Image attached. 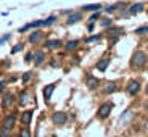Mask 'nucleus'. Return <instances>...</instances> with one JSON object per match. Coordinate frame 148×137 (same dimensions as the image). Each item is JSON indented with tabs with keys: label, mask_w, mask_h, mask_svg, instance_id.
Here are the masks:
<instances>
[{
	"label": "nucleus",
	"mask_w": 148,
	"mask_h": 137,
	"mask_svg": "<svg viewBox=\"0 0 148 137\" xmlns=\"http://www.w3.org/2000/svg\"><path fill=\"white\" fill-rule=\"evenodd\" d=\"M19 113H21V108H13L11 111H7L3 116H2V126L7 127L10 131H15L16 126H18V118H19Z\"/></svg>",
	"instance_id": "1"
},
{
	"label": "nucleus",
	"mask_w": 148,
	"mask_h": 137,
	"mask_svg": "<svg viewBox=\"0 0 148 137\" xmlns=\"http://www.w3.org/2000/svg\"><path fill=\"white\" fill-rule=\"evenodd\" d=\"M13 108H16V94L8 89L0 95V110L7 113V111H11Z\"/></svg>",
	"instance_id": "2"
},
{
	"label": "nucleus",
	"mask_w": 148,
	"mask_h": 137,
	"mask_svg": "<svg viewBox=\"0 0 148 137\" xmlns=\"http://www.w3.org/2000/svg\"><path fill=\"white\" fill-rule=\"evenodd\" d=\"M29 103H31V90L29 87H24L16 94V107L24 110V108H27Z\"/></svg>",
	"instance_id": "3"
},
{
	"label": "nucleus",
	"mask_w": 148,
	"mask_h": 137,
	"mask_svg": "<svg viewBox=\"0 0 148 137\" xmlns=\"http://www.w3.org/2000/svg\"><path fill=\"white\" fill-rule=\"evenodd\" d=\"M44 39H48V37L44 34V31L42 29H32L29 34H27V37H26V44L37 45V44H40Z\"/></svg>",
	"instance_id": "4"
},
{
	"label": "nucleus",
	"mask_w": 148,
	"mask_h": 137,
	"mask_svg": "<svg viewBox=\"0 0 148 137\" xmlns=\"http://www.w3.org/2000/svg\"><path fill=\"white\" fill-rule=\"evenodd\" d=\"M34 113H36V108H24V110H21V113H19V124L21 126H31V123H32L34 119Z\"/></svg>",
	"instance_id": "5"
},
{
	"label": "nucleus",
	"mask_w": 148,
	"mask_h": 137,
	"mask_svg": "<svg viewBox=\"0 0 148 137\" xmlns=\"http://www.w3.org/2000/svg\"><path fill=\"white\" fill-rule=\"evenodd\" d=\"M147 55H145L142 50H137V52L132 55V60H130V66L135 68V70H140V68H143L145 65H147Z\"/></svg>",
	"instance_id": "6"
},
{
	"label": "nucleus",
	"mask_w": 148,
	"mask_h": 137,
	"mask_svg": "<svg viewBox=\"0 0 148 137\" xmlns=\"http://www.w3.org/2000/svg\"><path fill=\"white\" fill-rule=\"evenodd\" d=\"M56 85H58V82H50V84L42 87V97H44V102L47 105H50V100H52V95H53V92H55Z\"/></svg>",
	"instance_id": "7"
},
{
	"label": "nucleus",
	"mask_w": 148,
	"mask_h": 137,
	"mask_svg": "<svg viewBox=\"0 0 148 137\" xmlns=\"http://www.w3.org/2000/svg\"><path fill=\"white\" fill-rule=\"evenodd\" d=\"M52 123H53V126H56V127L64 126L68 123V113L66 111H55L52 115Z\"/></svg>",
	"instance_id": "8"
},
{
	"label": "nucleus",
	"mask_w": 148,
	"mask_h": 137,
	"mask_svg": "<svg viewBox=\"0 0 148 137\" xmlns=\"http://www.w3.org/2000/svg\"><path fill=\"white\" fill-rule=\"evenodd\" d=\"M45 61H47V52H45V48H37V50H34V61H32L34 66L40 68Z\"/></svg>",
	"instance_id": "9"
},
{
	"label": "nucleus",
	"mask_w": 148,
	"mask_h": 137,
	"mask_svg": "<svg viewBox=\"0 0 148 137\" xmlns=\"http://www.w3.org/2000/svg\"><path fill=\"white\" fill-rule=\"evenodd\" d=\"M63 41L61 39H45L44 42V48L45 50H50V52H55V50H60L63 48Z\"/></svg>",
	"instance_id": "10"
},
{
	"label": "nucleus",
	"mask_w": 148,
	"mask_h": 137,
	"mask_svg": "<svg viewBox=\"0 0 148 137\" xmlns=\"http://www.w3.org/2000/svg\"><path fill=\"white\" fill-rule=\"evenodd\" d=\"M111 110H113V103L111 102H106V103L100 105V108L97 110V118L98 119H106L110 116Z\"/></svg>",
	"instance_id": "11"
},
{
	"label": "nucleus",
	"mask_w": 148,
	"mask_h": 137,
	"mask_svg": "<svg viewBox=\"0 0 148 137\" xmlns=\"http://www.w3.org/2000/svg\"><path fill=\"white\" fill-rule=\"evenodd\" d=\"M34 79H36V71H34V70L24 71V73L19 76V82L23 84V87H27V85H29Z\"/></svg>",
	"instance_id": "12"
},
{
	"label": "nucleus",
	"mask_w": 148,
	"mask_h": 137,
	"mask_svg": "<svg viewBox=\"0 0 148 137\" xmlns=\"http://www.w3.org/2000/svg\"><path fill=\"white\" fill-rule=\"evenodd\" d=\"M82 18H84V13H82V11H73L71 15H68L66 23H64V24H68V26H73V24H76V23L82 21Z\"/></svg>",
	"instance_id": "13"
},
{
	"label": "nucleus",
	"mask_w": 148,
	"mask_h": 137,
	"mask_svg": "<svg viewBox=\"0 0 148 137\" xmlns=\"http://www.w3.org/2000/svg\"><path fill=\"white\" fill-rule=\"evenodd\" d=\"M132 118H134V111L129 108V110H126V111L121 115V118H119V126H121V127H126L127 124L132 121Z\"/></svg>",
	"instance_id": "14"
},
{
	"label": "nucleus",
	"mask_w": 148,
	"mask_h": 137,
	"mask_svg": "<svg viewBox=\"0 0 148 137\" xmlns=\"http://www.w3.org/2000/svg\"><path fill=\"white\" fill-rule=\"evenodd\" d=\"M85 85H87L90 90H95L97 87L100 85V81H98L95 76H92L90 73H87V74H85Z\"/></svg>",
	"instance_id": "15"
},
{
	"label": "nucleus",
	"mask_w": 148,
	"mask_h": 137,
	"mask_svg": "<svg viewBox=\"0 0 148 137\" xmlns=\"http://www.w3.org/2000/svg\"><path fill=\"white\" fill-rule=\"evenodd\" d=\"M127 94L129 95H137L138 92H140V82L138 81H130L129 84H127Z\"/></svg>",
	"instance_id": "16"
},
{
	"label": "nucleus",
	"mask_w": 148,
	"mask_h": 137,
	"mask_svg": "<svg viewBox=\"0 0 148 137\" xmlns=\"http://www.w3.org/2000/svg\"><path fill=\"white\" fill-rule=\"evenodd\" d=\"M24 48H26V42H23V41L16 42V44H15V45H13V47L10 48V55H11V56L18 55V53L24 52Z\"/></svg>",
	"instance_id": "17"
},
{
	"label": "nucleus",
	"mask_w": 148,
	"mask_h": 137,
	"mask_svg": "<svg viewBox=\"0 0 148 137\" xmlns=\"http://www.w3.org/2000/svg\"><path fill=\"white\" fill-rule=\"evenodd\" d=\"M79 44H81V41H79V39H73V41H68L66 44L63 45L64 52H68V53L74 52V50H76V48L79 47Z\"/></svg>",
	"instance_id": "18"
},
{
	"label": "nucleus",
	"mask_w": 148,
	"mask_h": 137,
	"mask_svg": "<svg viewBox=\"0 0 148 137\" xmlns=\"http://www.w3.org/2000/svg\"><path fill=\"white\" fill-rule=\"evenodd\" d=\"M116 90H118V82H114V81L106 82V85L103 87V94H105V95H110V94L116 92Z\"/></svg>",
	"instance_id": "19"
},
{
	"label": "nucleus",
	"mask_w": 148,
	"mask_h": 137,
	"mask_svg": "<svg viewBox=\"0 0 148 137\" xmlns=\"http://www.w3.org/2000/svg\"><path fill=\"white\" fill-rule=\"evenodd\" d=\"M124 29L121 26H110L108 28V37H121V36H116V34H122Z\"/></svg>",
	"instance_id": "20"
},
{
	"label": "nucleus",
	"mask_w": 148,
	"mask_h": 137,
	"mask_svg": "<svg viewBox=\"0 0 148 137\" xmlns=\"http://www.w3.org/2000/svg\"><path fill=\"white\" fill-rule=\"evenodd\" d=\"M23 61H24L26 65H29V63H32V61H34V50H32V48H27V50H24Z\"/></svg>",
	"instance_id": "21"
},
{
	"label": "nucleus",
	"mask_w": 148,
	"mask_h": 137,
	"mask_svg": "<svg viewBox=\"0 0 148 137\" xmlns=\"http://www.w3.org/2000/svg\"><path fill=\"white\" fill-rule=\"evenodd\" d=\"M100 8H101L100 3H89V5H82L81 11H82V13H84V11H92V13H93V11H98Z\"/></svg>",
	"instance_id": "22"
},
{
	"label": "nucleus",
	"mask_w": 148,
	"mask_h": 137,
	"mask_svg": "<svg viewBox=\"0 0 148 137\" xmlns=\"http://www.w3.org/2000/svg\"><path fill=\"white\" fill-rule=\"evenodd\" d=\"M18 136H19V137H32V131H31V126H19Z\"/></svg>",
	"instance_id": "23"
},
{
	"label": "nucleus",
	"mask_w": 148,
	"mask_h": 137,
	"mask_svg": "<svg viewBox=\"0 0 148 137\" xmlns=\"http://www.w3.org/2000/svg\"><path fill=\"white\" fill-rule=\"evenodd\" d=\"M108 65H110V60H108V58H101V60H98V61H97L95 68L98 71H106Z\"/></svg>",
	"instance_id": "24"
},
{
	"label": "nucleus",
	"mask_w": 148,
	"mask_h": 137,
	"mask_svg": "<svg viewBox=\"0 0 148 137\" xmlns=\"http://www.w3.org/2000/svg\"><path fill=\"white\" fill-rule=\"evenodd\" d=\"M56 21H58V16H56V15H50V16H47V18L44 19V28H52Z\"/></svg>",
	"instance_id": "25"
},
{
	"label": "nucleus",
	"mask_w": 148,
	"mask_h": 137,
	"mask_svg": "<svg viewBox=\"0 0 148 137\" xmlns=\"http://www.w3.org/2000/svg\"><path fill=\"white\" fill-rule=\"evenodd\" d=\"M127 10L130 11V15H137V13H140L142 10H143V3H135V5H130Z\"/></svg>",
	"instance_id": "26"
},
{
	"label": "nucleus",
	"mask_w": 148,
	"mask_h": 137,
	"mask_svg": "<svg viewBox=\"0 0 148 137\" xmlns=\"http://www.w3.org/2000/svg\"><path fill=\"white\" fill-rule=\"evenodd\" d=\"M19 76H21V74H18V73H10V74H7L8 84H15V82H18V81H19Z\"/></svg>",
	"instance_id": "27"
},
{
	"label": "nucleus",
	"mask_w": 148,
	"mask_h": 137,
	"mask_svg": "<svg viewBox=\"0 0 148 137\" xmlns=\"http://www.w3.org/2000/svg\"><path fill=\"white\" fill-rule=\"evenodd\" d=\"M44 28V19H34V21H31V29H42Z\"/></svg>",
	"instance_id": "28"
},
{
	"label": "nucleus",
	"mask_w": 148,
	"mask_h": 137,
	"mask_svg": "<svg viewBox=\"0 0 148 137\" xmlns=\"http://www.w3.org/2000/svg\"><path fill=\"white\" fill-rule=\"evenodd\" d=\"M11 37H13V32H5L3 36L0 37V47H2V45H5L7 42H10Z\"/></svg>",
	"instance_id": "29"
},
{
	"label": "nucleus",
	"mask_w": 148,
	"mask_h": 137,
	"mask_svg": "<svg viewBox=\"0 0 148 137\" xmlns=\"http://www.w3.org/2000/svg\"><path fill=\"white\" fill-rule=\"evenodd\" d=\"M8 85H10V84H8V81H7V76L0 79V95H2L5 90H8Z\"/></svg>",
	"instance_id": "30"
},
{
	"label": "nucleus",
	"mask_w": 148,
	"mask_h": 137,
	"mask_svg": "<svg viewBox=\"0 0 148 137\" xmlns=\"http://www.w3.org/2000/svg\"><path fill=\"white\" fill-rule=\"evenodd\" d=\"M100 39H101V34H93L90 37H85L84 42L85 44H92V42H97V41H100Z\"/></svg>",
	"instance_id": "31"
},
{
	"label": "nucleus",
	"mask_w": 148,
	"mask_h": 137,
	"mask_svg": "<svg viewBox=\"0 0 148 137\" xmlns=\"http://www.w3.org/2000/svg\"><path fill=\"white\" fill-rule=\"evenodd\" d=\"M29 31H32L31 29V23H26V24H23V26L18 28V34H26Z\"/></svg>",
	"instance_id": "32"
},
{
	"label": "nucleus",
	"mask_w": 148,
	"mask_h": 137,
	"mask_svg": "<svg viewBox=\"0 0 148 137\" xmlns=\"http://www.w3.org/2000/svg\"><path fill=\"white\" fill-rule=\"evenodd\" d=\"M11 134H13V131L7 129V127H0V137H11Z\"/></svg>",
	"instance_id": "33"
},
{
	"label": "nucleus",
	"mask_w": 148,
	"mask_h": 137,
	"mask_svg": "<svg viewBox=\"0 0 148 137\" xmlns=\"http://www.w3.org/2000/svg\"><path fill=\"white\" fill-rule=\"evenodd\" d=\"M100 16H101L100 11H93L92 15L89 16V23H93V21H97V19H100Z\"/></svg>",
	"instance_id": "34"
},
{
	"label": "nucleus",
	"mask_w": 148,
	"mask_h": 137,
	"mask_svg": "<svg viewBox=\"0 0 148 137\" xmlns=\"http://www.w3.org/2000/svg\"><path fill=\"white\" fill-rule=\"evenodd\" d=\"M111 23H113V21H111V18H103V19L100 21V26H103V28H110V26H111Z\"/></svg>",
	"instance_id": "35"
},
{
	"label": "nucleus",
	"mask_w": 148,
	"mask_h": 137,
	"mask_svg": "<svg viewBox=\"0 0 148 137\" xmlns=\"http://www.w3.org/2000/svg\"><path fill=\"white\" fill-rule=\"evenodd\" d=\"M118 7H121V3H116V5H110V7H106V10H105V11H106V13H110V15H111V13H114V11H116V8H118Z\"/></svg>",
	"instance_id": "36"
},
{
	"label": "nucleus",
	"mask_w": 148,
	"mask_h": 137,
	"mask_svg": "<svg viewBox=\"0 0 148 137\" xmlns=\"http://www.w3.org/2000/svg\"><path fill=\"white\" fill-rule=\"evenodd\" d=\"M147 32H148V26H142V28H138V29L135 31L137 36H140V34H147Z\"/></svg>",
	"instance_id": "37"
},
{
	"label": "nucleus",
	"mask_w": 148,
	"mask_h": 137,
	"mask_svg": "<svg viewBox=\"0 0 148 137\" xmlns=\"http://www.w3.org/2000/svg\"><path fill=\"white\" fill-rule=\"evenodd\" d=\"M0 65H2L3 68H8L11 65V61H10V60H2V61H0Z\"/></svg>",
	"instance_id": "38"
},
{
	"label": "nucleus",
	"mask_w": 148,
	"mask_h": 137,
	"mask_svg": "<svg viewBox=\"0 0 148 137\" xmlns=\"http://www.w3.org/2000/svg\"><path fill=\"white\" fill-rule=\"evenodd\" d=\"M71 13H73L71 8H69V10H61V11H60V15H71Z\"/></svg>",
	"instance_id": "39"
},
{
	"label": "nucleus",
	"mask_w": 148,
	"mask_h": 137,
	"mask_svg": "<svg viewBox=\"0 0 148 137\" xmlns=\"http://www.w3.org/2000/svg\"><path fill=\"white\" fill-rule=\"evenodd\" d=\"M87 31H90V32H92V31H93V23H90L89 26H87Z\"/></svg>",
	"instance_id": "40"
},
{
	"label": "nucleus",
	"mask_w": 148,
	"mask_h": 137,
	"mask_svg": "<svg viewBox=\"0 0 148 137\" xmlns=\"http://www.w3.org/2000/svg\"><path fill=\"white\" fill-rule=\"evenodd\" d=\"M5 76H7V74H5V71H0V79L5 78Z\"/></svg>",
	"instance_id": "41"
},
{
	"label": "nucleus",
	"mask_w": 148,
	"mask_h": 137,
	"mask_svg": "<svg viewBox=\"0 0 148 137\" xmlns=\"http://www.w3.org/2000/svg\"><path fill=\"white\" fill-rule=\"evenodd\" d=\"M11 137H19V136H18V132H15V131H13V134H11Z\"/></svg>",
	"instance_id": "42"
},
{
	"label": "nucleus",
	"mask_w": 148,
	"mask_h": 137,
	"mask_svg": "<svg viewBox=\"0 0 148 137\" xmlns=\"http://www.w3.org/2000/svg\"><path fill=\"white\" fill-rule=\"evenodd\" d=\"M145 108H147V110H148V100L145 102Z\"/></svg>",
	"instance_id": "43"
},
{
	"label": "nucleus",
	"mask_w": 148,
	"mask_h": 137,
	"mask_svg": "<svg viewBox=\"0 0 148 137\" xmlns=\"http://www.w3.org/2000/svg\"><path fill=\"white\" fill-rule=\"evenodd\" d=\"M0 127H2V115H0Z\"/></svg>",
	"instance_id": "44"
},
{
	"label": "nucleus",
	"mask_w": 148,
	"mask_h": 137,
	"mask_svg": "<svg viewBox=\"0 0 148 137\" xmlns=\"http://www.w3.org/2000/svg\"><path fill=\"white\" fill-rule=\"evenodd\" d=\"M145 92H147V95H148V85H147V89H145Z\"/></svg>",
	"instance_id": "45"
},
{
	"label": "nucleus",
	"mask_w": 148,
	"mask_h": 137,
	"mask_svg": "<svg viewBox=\"0 0 148 137\" xmlns=\"http://www.w3.org/2000/svg\"><path fill=\"white\" fill-rule=\"evenodd\" d=\"M53 137H55V136H53Z\"/></svg>",
	"instance_id": "46"
}]
</instances>
